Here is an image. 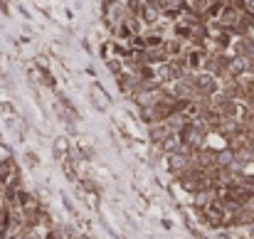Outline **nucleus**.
Returning a JSON list of instances; mask_svg holds the SVG:
<instances>
[{"instance_id": "obj_5", "label": "nucleus", "mask_w": 254, "mask_h": 239, "mask_svg": "<svg viewBox=\"0 0 254 239\" xmlns=\"http://www.w3.org/2000/svg\"><path fill=\"white\" fill-rule=\"evenodd\" d=\"M183 50H185V42H183V40H178V37H166V52H168L170 60L180 57Z\"/></svg>"}, {"instance_id": "obj_8", "label": "nucleus", "mask_w": 254, "mask_h": 239, "mask_svg": "<svg viewBox=\"0 0 254 239\" xmlns=\"http://www.w3.org/2000/svg\"><path fill=\"white\" fill-rule=\"evenodd\" d=\"M91 106H94L96 111H106V104H104L99 96H94V91H91Z\"/></svg>"}, {"instance_id": "obj_4", "label": "nucleus", "mask_w": 254, "mask_h": 239, "mask_svg": "<svg viewBox=\"0 0 254 239\" xmlns=\"http://www.w3.org/2000/svg\"><path fill=\"white\" fill-rule=\"evenodd\" d=\"M138 17L143 20V25H146V27H153V25H156L163 15H161V10H158V7H153V5H148V2H141Z\"/></svg>"}, {"instance_id": "obj_3", "label": "nucleus", "mask_w": 254, "mask_h": 239, "mask_svg": "<svg viewBox=\"0 0 254 239\" xmlns=\"http://www.w3.org/2000/svg\"><path fill=\"white\" fill-rule=\"evenodd\" d=\"M170 133H173V131H170V126L166 121H158V123H151V126H148V138H151L153 146H161Z\"/></svg>"}, {"instance_id": "obj_9", "label": "nucleus", "mask_w": 254, "mask_h": 239, "mask_svg": "<svg viewBox=\"0 0 254 239\" xmlns=\"http://www.w3.org/2000/svg\"><path fill=\"white\" fill-rule=\"evenodd\" d=\"M25 163L27 165H37V156L35 153H25Z\"/></svg>"}, {"instance_id": "obj_2", "label": "nucleus", "mask_w": 254, "mask_h": 239, "mask_svg": "<svg viewBox=\"0 0 254 239\" xmlns=\"http://www.w3.org/2000/svg\"><path fill=\"white\" fill-rule=\"evenodd\" d=\"M55 114L67 123V126H72V123H77L79 121V111L74 109V104L64 96V94H57V101H55Z\"/></svg>"}, {"instance_id": "obj_7", "label": "nucleus", "mask_w": 254, "mask_h": 239, "mask_svg": "<svg viewBox=\"0 0 254 239\" xmlns=\"http://www.w3.org/2000/svg\"><path fill=\"white\" fill-rule=\"evenodd\" d=\"M42 239H64V235H62V230H57V227H50L47 232H45V237Z\"/></svg>"}, {"instance_id": "obj_6", "label": "nucleus", "mask_w": 254, "mask_h": 239, "mask_svg": "<svg viewBox=\"0 0 254 239\" xmlns=\"http://www.w3.org/2000/svg\"><path fill=\"white\" fill-rule=\"evenodd\" d=\"M106 69L116 77V74H121L124 72V60H119V57H109L106 60Z\"/></svg>"}, {"instance_id": "obj_1", "label": "nucleus", "mask_w": 254, "mask_h": 239, "mask_svg": "<svg viewBox=\"0 0 254 239\" xmlns=\"http://www.w3.org/2000/svg\"><path fill=\"white\" fill-rule=\"evenodd\" d=\"M183 62L190 72H202V64H205V57H207V50L205 47H197V45H190L185 42V50H183Z\"/></svg>"}]
</instances>
